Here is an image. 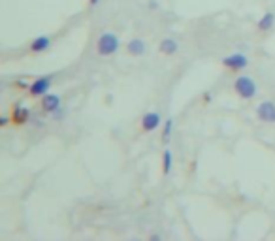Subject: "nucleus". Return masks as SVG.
I'll use <instances>...</instances> for the list:
<instances>
[{"label": "nucleus", "instance_id": "15", "mask_svg": "<svg viewBox=\"0 0 275 241\" xmlns=\"http://www.w3.org/2000/svg\"><path fill=\"white\" fill-rule=\"evenodd\" d=\"M8 117H2V119H0V124H2V126H4V124H8Z\"/></svg>", "mask_w": 275, "mask_h": 241}, {"label": "nucleus", "instance_id": "6", "mask_svg": "<svg viewBox=\"0 0 275 241\" xmlns=\"http://www.w3.org/2000/svg\"><path fill=\"white\" fill-rule=\"evenodd\" d=\"M42 110L45 113H57L60 110V96L59 95H53V93H47V95L42 96Z\"/></svg>", "mask_w": 275, "mask_h": 241}, {"label": "nucleus", "instance_id": "2", "mask_svg": "<svg viewBox=\"0 0 275 241\" xmlns=\"http://www.w3.org/2000/svg\"><path fill=\"white\" fill-rule=\"evenodd\" d=\"M234 91H236L243 100H251V98L257 96L258 87L253 78H249V76H240V78L234 81Z\"/></svg>", "mask_w": 275, "mask_h": 241}, {"label": "nucleus", "instance_id": "11", "mask_svg": "<svg viewBox=\"0 0 275 241\" xmlns=\"http://www.w3.org/2000/svg\"><path fill=\"white\" fill-rule=\"evenodd\" d=\"M177 49H179V43L173 38H164L160 42V53H164V55H173V53H177Z\"/></svg>", "mask_w": 275, "mask_h": 241}, {"label": "nucleus", "instance_id": "8", "mask_svg": "<svg viewBox=\"0 0 275 241\" xmlns=\"http://www.w3.org/2000/svg\"><path fill=\"white\" fill-rule=\"evenodd\" d=\"M49 45H51V38L49 36H38V38H34L32 42H30V51L32 53H43L49 49Z\"/></svg>", "mask_w": 275, "mask_h": 241}, {"label": "nucleus", "instance_id": "16", "mask_svg": "<svg viewBox=\"0 0 275 241\" xmlns=\"http://www.w3.org/2000/svg\"><path fill=\"white\" fill-rule=\"evenodd\" d=\"M98 2H100V0H91V6H96Z\"/></svg>", "mask_w": 275, "mask_h": 241}, {"label": "nucleus", "instance_id": "9", "mask_svg": "<svg viewBox=\"0 0 275 241\" xmlns=\"http://www.w3.org/2000/svg\"><path fill=\"white\" fill-rule=\"evenodd\" d=\"M127 49H129L130 55H136V57H141L143 53H145L147 45L143 40H139V38H134V40H130L129 45H127Z\"/></svg>", "mask_w": 275, "mask_h": 241}, {"label": "nucleus", "instance_id": "4", "mask_svg": "<svg viewBox=\"0 0 275 241\" xmlns=\"http://www.w3.org/2000/svg\"><path fill=\"white\" fill-rule=\"evenodd\" d=\"M223 64L228 70H243V68H247L249 59H247V55H243V53H234V55L224 57Z\"/></svg>", "mask_w": 275, "mask_h": 241}, {"label": "nucleus", "instance_id": "7", "mask_svg": "<svg viewBox=\"0 0 275 241\" xmlns=\"http://www.w3.org/2000/svg\"><path fill=\"white\" fill-rule=\"evenodd\" d=\"M160 122H162V119H160V115L156 112H149L143 115V119H141V126H143V130L145 132H155L158 126H160Z\"/></svg>", "mask_w": 275, "mask_h": 241}, {"label": "nucleus", "instance_id": "10", "mask_svg": "<svg viewBox=\"0 0 275 241\" xmlns=\"http://www.w3.org/2000/svg\"><path fill=\"white\" fill-rule=\"evenodd\" d=\"M28 115H30V110L25 108L23 104H17V106L13 108V113H11V117H13V120H15L17 124L26 122V120H28Z\"/></svg>", "mask_w": 275, "mask_h": 241}, {"label": "nucleus", "instance_id": "3", "mask_svg": "<svg viewBox=\"0 0 275 241\" xmlns=\"http://www.w3.org/2000/svg\"><path fill=\"white\" fill-rule=\"evenodd\" d=\"M51 83H53V78L51 76H45V78H38L36 81L30 83L28 87V93L32 96H43L47 95V91L51 89Z\"/></svg>", "mask_w": 275, "mask_h": 241}, {"label": "nucleus", "instance_id": "5", "mask_svg": "<svg viewBox=\"0 0 275 241\" xmlns=\"http://www.w3.org/2000/svg\"><path fill=\"white\" fill-rule=\"evenodd\" d=\"M257 115L260 120L264 122H275V104L270 100H264L262 104H258Z\"/></svg>", "mask_w": 275, "mask_h": 241}, {"label": "nucleus", "instance_id": "12", "mask_svg": "<svg viewBox=\"0 0 275 241\" xmlns=\"http://www.w3.org/2000/svg\"><path fill=\"white\" fill-rule=\"evenodd\" d=\"M275 25V13H272V11H266L262 17H260V21H258V28L260 30H272V26Z\"/></svg>", "mask_w": 275, "mask_h": 241}, {"label": "nucleus", "instance_id": "13", "mask_svg": "<svg viewBox=\"0 0 275 241\" xmlns=\"http://www.w3.org/2000/svg\"><path fill=\"white\" fill-rule=\"evenodd\" d=\"M172 168H173V155H172V151H164V155H162V172L164 175H170L172 173Z\"/></svg>", "mask_w": 275, "mask_h": 241}, {"label": "nucleus", "instance_id": "14", "mask_svg": "<svg viewBox=\"0 0 275 241\" xmlns=\"http://www.w3.org/2000/svg\"><path fill=\"white\" fill-rule=\"evenodd\" d=\"M172 130H173V120L172 119H166V124H164V130H162V141H170L172 138Z\"/></svg>", "mask_w": 275, "mask_h": 241}, {"label": "nucleus", "instance_id": "1", "mask_svg": "<svg viewBox=\"0 0 275 241\" xmlns=\"http://www.w3.org/2000/svg\"><path fill=\"white\" fill-rule=\"evenodd\" d=\"M119 47H121V40L115 32H104L98 38V42H96V49H98V53L102 57H110L113 53H117Z\"/></svg>", "mask_w": 275, "mask_h": 241}]
</instances>
